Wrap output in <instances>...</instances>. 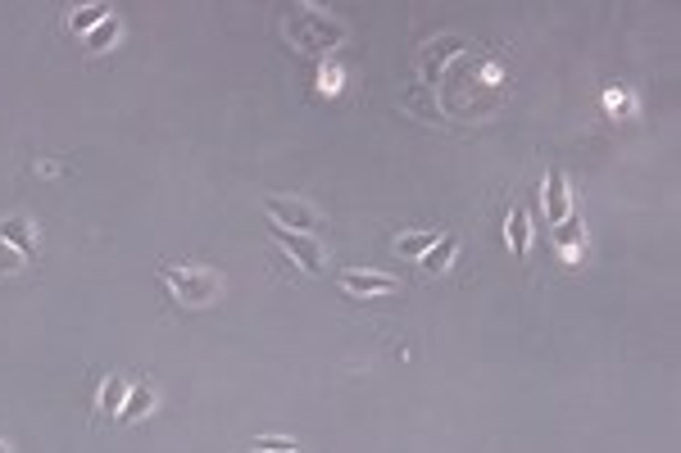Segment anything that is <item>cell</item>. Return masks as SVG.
I'll use <instances>...</instances> for the list:
<instances>
[{"label":"cell","mask_w":681,"mask_h":453,"mask_svg":"<svg viewBox=\"0 0 681 453\" xmlns=\"http://www.w3.org/2000/svg\"><path fill=\"white\" fill-rule=\"evenodd\" d=\"M159 277H164L168 295L182 308H209L223 295V277L209 272V268H196V263H187V268H159Z\"/></svg>","instance_id":"1"},{"label":"cell","mask_w":681,"mask_h":453,"mask_svg":"<svg viewBox=\"0 0 681 453\" xmlns=\"http://www.w3.org/2000/svg\"><path fill=\"white\" fill-rule=\"evenodd\" d=\"M264 213H268V222H277V227H286V231H313V227H322V218H318V209L313 204H304V200H286V195H268L264 200Z\"/></svg>","instance_id":"2"},{"label":"cell","mask_w":681,"mask_h":453,"mask_svg":"<svg viewBox=\"0 0 681 453\" xmlns=\"http://www.w3.org/2000/svg\"><path fill=\"white\" fill-rule=\"evenodd\" d=\"M268 231H273V241H277L309 277L322 272V245H318V236H300V231H286V227H277V222H268Z\"/></svg>","instance_id":"3"},{"label":"cell","mask_w":681,"mask_h":453,"mask_svg":"<svg viewBox=\"0 0 681 453\" xmlns=\"http://www.w3.org/2000/svg\"><path fill=\"white\" fill-rule=\"evenodd\" d=\"M572 213V195H568V177L554 168L545 177V227H559L563 218Z\"/></svg>","instance_id":"4"},{"label":"cell","mask_w":681,"mask_h":453,"mask_svg":"<svg viewBox=\"0 0 681 453\" xmlns=\"http://www.w3.org/2000/svg\"><path fill=\"white\" fill-rule=\"evenodd\" d=\"M0 241H5V245H14L24 259H33V254H37V236H33V222H28L24 213H14V218H5V222H0Z\"/></svg>","instance_id":"5"},{"label":"cell","mask_w":681,"mask_h":453,"mask_svg":"<svg viewBox=\"0 0 681 453\" xmlns=\"http://www.w3.org/2000/svg\"><path fill=\"white\" fill-rule=\"evenodd\" d=\"M340 286H346L350 295H391L400 281L382 277V272H340Z\"/></svg>","instance_id":"6"},{"label":"cell","mask_w":681,"mask_h":453,"mask_svg":"<svg viewBox=\"0 0 681 453\" xmlns=\"http://www.w3.org/2000/svg\"><path fill=\"white\" fill-rule=\"evenodd\" d=\"M455 254H459V236H441L418 263H423V272H432V277H441V272H450V263H455Z\"/></svg>","instance_id":"7"},{"label":"cell","mask_w":681,"mask_h":453,"mask_svg":"<svg viewBox=\"0 0 681 453\" xmlns=\"http://www.w3.org/2000/svg\"><path fill=\"white\" fill-rule=\"evenodd\" d=\"M128 390H132V381H123V376H110V381L101 385V399H96V412H101V417H119V408H123V399H128Z\"/></svg>","instance_id":"8"},{"label":"cell","mask_w":681,"mask_h":453,"mask_svg":"<svg viewBox=\"0 0 681 453\" xmlns=\"http://www.w3.org/2000/svg\"><path fill=\"white\" fill-rule=\"evenodd\" d=\"M150 408H155V390H150V385H132L128 399H123V408H119V421H123V426H128V421H141Z\"/></svg>","instance_id":"9"},{"label":"cell","mask_w":681,"mask_h":453,"mask_svg":"<svg viewBox=\"0 0 681 453\" xmlns=\"http://www.w3.org/2000/svg\"><path fill=\"white\" fill-rule=\"evenodd\" d=\"M527 245H532V222L523 209H509V250L518 263H527Z\"/></svg>","instance_id":"10"},{"label":"cell","mask_w":681,"mask_h":453,"mask_svg":"<svg viewBox=\"0 0 681 453\" xmlns=\"http://www.w3.org/2000/svg\"><path fill=\"white\" fill-rule=\"evenodd\" d=\"M436 241H441L436 231H409V236H400V241H396L391 250H396L400 259H423V254H427V250H432Z\"/></svg>","instance_id":"11"},{"label":"cell","mask_w":681,"mask_h":453,"mask_svg":"<svg viewBox=\"0 0 681 453\" xmlns=\"http://www.w3.org/2000/svg\"><path fill=\"white\" fill-rule=\"evenodd\" d=\"M110 19V5H87V10H78L73 19H69V28L73 33H87V28H101Z\"/></svg>","instance_id":"12"},{"label":"cell","mask_w":681,"mask_h":453,"mask_svg":"<svg viewBox=\"0 0 681 453\" xmlns=\"http://www.w3.org/2000/svg\"><path fill=\"white\" fill-rule=\"evenodd\" d=\"M114 37H119V19L110 14V19H105V24H101V28H96V33L87 37V51H91V55H101V51H105V46H110Z\"/></svg>","instance_id":"13"},{"label":"cell","mask_w":681,"mask_h":453,"mask_svg":"<svg viewBox=\"0 0 681 453\" xmlns=\"http://www.w3.org/2000/svg\"><path fill=\"white\" fill-rule=\"evenodd\" d=\"M554 231H559V245H577V241H581V218H577V213H568Z\"/></svg>","instance_id":"14"},{"label":"cell","mask_w":681,"mask_h":453,"mask_svg":"<svg viewBox=\"0 0 681 453\" xmlns=\"http://www.w3.org/2000/svg\"><path fill=\"white\" fill-rule=\"evenodd\" d=\"M250 448H254V453H259V448H277V453H300V448H295L291 439H282V435H259V439H254Z\"/></svg>","instance_id":"15"},{"label":"cell","mask_w":681,"mask_h":453,"mask_svg":"<svg viewBox=\"0 0 681 453\" xmlns=\"http://www.w3.org/2000/svg\"><path fill=\"white\" fill-rule=\"evenodd\" d=\"M0 268H5V272H19V268H24V254H14L5 241H0Z\"/></svg>","instance_id":"16"},{"label":"cell","mask_w":681,"mask_h":453,"mask_svg":"<svg viewBox=\"0 0 681 453\" xmlns=\"http://www.w3.org/2000/svg\"><path fill=\"white\" fill-rule=\"evenodd\" d=\"M336 82H340V69H322V91H327V96H331Z\"/></svg>","instance_id":"17"},{"label":"cell","mask_w":681,"mask_h":453,"mask_svg":"<svg viewBox=\"0 0 681 453\" xmlns=\"http://www.w3.org/2000/svg\"><path fill=\"white\" fill-rule=\"evenodd\" d=\"M0 453H10V444H5V439H0Z\"/></svg>","instance_id":"18"}]
</instances>
